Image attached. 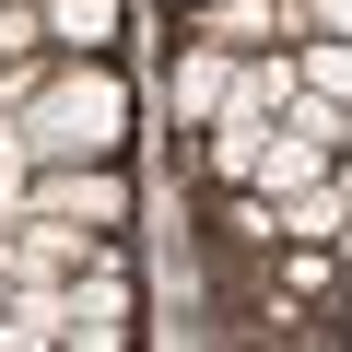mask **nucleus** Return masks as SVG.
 I'll return each mask as SVG.
<instances>
[{"mask_svg": "<svg viewBox=\"0 0 352 352\" xmlns=\"http://www.w3.org/2000/svg\"><path fill=\"white\" fill-rule=\"evenodd\" d=\"M0 129H12L36 164H82V153H118V129H129V82L106 71V59H82V71H47L12 118H0Z\"/></svg>", "mask_w": 352, "mask_h": 352, "instance_id": "nucleus-1", "label": "nucleus"}, {"mask_svg": "<svg viewBox=\"0 0 352 352\" xmlns=\"http://www.w3.org/2000/svg\"><path fill=\"white\" fill-rule=\"evenodd\" d=\"M24 212H59V223H129V176L106 164V153H82V164H36V188H24Z\"/></svg>", "mask_w": 352, "mask_h": 352, "instance_id": "nucleus-2", "label": "nucleus"}, {"mask_svg": "<svg viewBox=\"0 0 352 352\" xmlns=\"http://www.w3.org/2000/svg\"><path fill=\"white\" fill-rule=\"evenodd\" d=\"M294 82H305L294 59H258V47H247V59H235V82H223V118H212V129H258V118H282V106H294Z\"/></svg>", "mask_w": 352, "mask_h": 352, "instance_id": "nucleus-3", "label": "nucleus"}, {"mask_svg": "<svg viewBox=\"0 0 352 352\" xmlns=\"http://www.w3.org/2000/svg\"><path fill=\"white\" fill-rule=\"evenodd\" d=\"M270 223H282V235H305V247H329V235H352V188H340V176H305V188H282V200H270Z\"/></svg>", "mask_w": 352, "mask_h": 352, "instance_id": "nucleus-4", "label": "nucleus"}, {"mask_svg": "<svg viewBox=\"0 0 352 352\" xmlns=\"http://www.w3.org/2000/svg\"><path fill=\"white\" fill-rule=\"evenodd\" d=\"M59 317H71V340H118V329H129V282H118V270H94V282H71V294H59Z\"/></svg>", "mask_w": 352, "mask_h": 352, "instance_id": "nucleus-5", "label": "nucleus"}, {"mask_svg": "<svg viewBox=\"0 0 352 352\" xmlns=\"http://www.w3.org/2000/svg\"><path fill=\"white\" fill-rule=\"evenodd\" d=\"M223 82H235V47H188V59H176V118H223Z\"/></svg>", "mask_w": 352, "mask_h": 352, "instance_id": "nucleus-6", "label": "nucleus"}, {"mask_svg": "<svg viewBox=\"0 0 352 352\" xmlns=\"http://www.w3.org/2000/svg\"><path fill=\"white\" fill-rule=\"evenodd\" d=\"M200 36H212V47H235V59H247V47H270V0H200Z\"/></svg>", "mask_w": 352, "mask_h": 352, "instance_id": "nucleus-7", "label": "nucleus"}, {"mask_svg": "<svg viewBox=\"0 0 352 352\" xmlns=\"http://www.w3.org/2000/svg\"><path fill=\"white\" fill-rule=\"evenodd\" d=\"M47 36H71V47L94 59V47L118 36V0H47Z\"/></svg>", "mask_w": 352, "mask_h": 352, "instance_id": "nucleus-8", "label": "nucleus"}, {"mask_svg": "<svg viewBox=\"0 0 352 352\" xmlns=\"http://www.w3.org/2000/svg\"><path fill=\"white\" fill-rule=\"evenodd\" d=\"M294 71H305V94H329V106H352V36H317V47H305Z\"/></svg>", "mask_w": 352, "mask_h": 352, "instance_id": "nucleus-9", "label": "nucleus"}, {"mask_svg": "<svg viewBox=\"0 0 352 352\" xmlns=\"http://www.w3.org/2000/svg\"><path fill=\"white\" fill-rule=\"evenodd\" d=\"M36 36H47V12H36V0H0V59H24Z\"/></svg>", "mask_w": 352, "mask_h": 352, "instance_id": "nucleus-10", "label": "nucleus"}, {"mask_svg": "<svg viewBox=\"0 0 352 352\" xmlns=\"http://www.w3.org/2000/svg\"><path fill=\"white\" fill-rule=\"evenodd\" d=\"M305 24L317 36H352V0H305Z\"/></svg>", "mask_w": 352, "mask_h": 352, "instance_id": "nucleus-11", "label": "nucleus"}, {"mask_svg": "<svg viewBox=\"0 0 352 352\" xmlns=\"http://www.w3.org/2000/svg\"><path fill=\"white\" fill-rule=\"evenodd\" d=\"M0 305H12V270H0Z\"/></svg>", "mask_w": 352, "mask_h": 352, "instance_id": "nucleus-12", "label": "nucleus"}]
</instances>
